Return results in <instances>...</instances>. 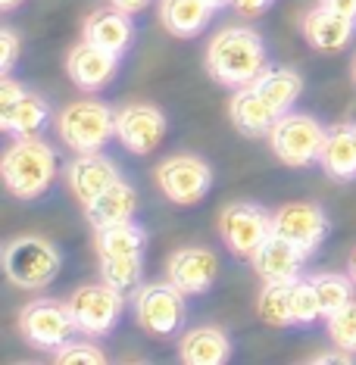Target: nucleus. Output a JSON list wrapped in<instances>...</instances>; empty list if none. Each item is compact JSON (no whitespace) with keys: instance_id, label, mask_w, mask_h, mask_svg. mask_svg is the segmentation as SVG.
I'll return each mask as SVG.
<instances>
[{"instance_id":"obj_1","label":"nucleus","mask_w":356,"mask_h":365,"mask_svg":"<svg viewBox=\"0 0 356 365\" xmlns=\"http://www.w3.org/2000/svg\"><path fill=\"white\" fill-rule=\"evenodd\" d=\"M266 69V41L250 26H225L206 47V72L225 88L253 85Z\"/></svg>"},{"instance_id":"obj_2","label":"nucleus","mask_w":356,"mask_h":365,"mask_svg":"<svg viewBox=\"0 0 356 365\" xmlns=\"http://www.w3.org/2000/svg\"><path fill=\"white\" fill-rule=\"evenodd\" d=\"M0 175L13 197L38 200L56 178V150L41 138H13L0 160Z\"/></svg>"},{"instance_id":"obj_3","label":"nucleus","mask_w":356,"mask_h":365,"mask_svg":"<svg viewBox=\"0 0 356 365\" xmlns=\"http://www.w3.org/2000/svg\"><path fill=\"white\" fill-rule=\"evenodd\" d=\"M63 269V253L56 244L35 235L13 237L4 247V272L16 287L22 290H44Z\"/></svg>"},{"instance_id":"obj_4","label":"nucleus","mask_w":356,"mask_h":365,"mask_svg":"<svg viewBox=\"0 0 356 365\" xmlns=\"http://www.w3.org/2000/svg\"><path fill=\"white\" fill-rule=\"evenodd\" d=\"M56 135L76 153H97L116 135V110L101 101H76L56 115Z\"/></svg>"},{"instance_id":"obj_5","label":"nucleus","mask_w":356,"mask_h":365,"mask_svg":"<svg viewBox=\"0 0 356 365\" xmlns=\"http://www.w3.org/2000/svg\"><path fill=\"white\" fill-rule=\"evenodd\" d=\"M325 131L328 128H322L312 115L285 113L278 115L275 128L269 131V147L275 153V160L285 163L288 169H310L322 156Z\"/></svg>"},{"instance_id":"obj_6","label":"nucleus","mask_w":356,"mask_h":365,"mask_svg":"<svg viewBox=\"0 0 356 365\" xmlns=\"http://www.w3.org/2000/svg\"><path fill=\"white\" fill-rule=\"evenodd\" d=\"M185 290L176 287L172 281H151V284H138L131 294V309H135L138 325L147 334L156 337H169L176 334L185 322L188 303H185Z\"/></svg>"},{"instance_id":"obj_7","label":"nucleus","mask_w":356,"mask_h":365,"mask_svg":"<svg viewBox=\"0 0 356 365\" xmlns=\"http://www.w3.org/2000/svg\"><path fill=\"white\" fill-rule=\"evenodd\" d=\"M72 319H76V328L88 337H103L116 328V322L122 319V309H126V290L106 284H85L78 287L76 294L66 300Z\"/></svg>"},{"instance_id":"obj_8","label":"nucleus","mask_w":356,"mask_h":365,"mask_svg":"<svg viewBox=\"0 0 356 365\" xmlns=\"http://www.w3.org/2000/svg\"><path fill=\"white\" fill-rule=\"evenodd\" d=\"M156 187L166 194V200L176 206H194L200 203L213 187V169L210 163L194 153H176L163 160L153 172Z\"/></svg>"},{"instance_id":"obj_9","label":"nucleus","mask_w":356,"mask_h":365,"mask_svg":"<svg viewBox=\"0 0 356 365\" xmlns=\"http://www.w3.org/2000/svg\"><path fill=\"white\" fill-rule=\"evenodd\" d=\"M219 235L235 256L253 259V253L272 237V212L250 200L228 203L219 219Z\"/></svg>"},{"instance_id":"obj_10","label":"nucleus","mask_w":356,"mask_h":365,"mask_svg":"<svg viewBox=\"0 0 356 365\" xmlns=\"http://www.w3.org/2000/svg\"><path fill=\"white\" fill-rule=\"evenodd\" d=\"M19 328L29 344L38 346V350H56L66 340L76 337V331H78L69 306L60 300H51V297L31 300L19 315Z\"/></svg>"},{"instance_id":"obj_11","label":"nucleus","mask_w":356,"mask_h":365,"mask_svg":"<svg viewBox=\"0 0 356 365\" xmlns=\"http://www.w3.org/2000/svg\"><path fill=\"white\" fill-rule=\"evenodd\" d=\"M272 231L278 237L291 240L294 247H300L306 256H312L328 235V215L319 203L294 200L272 212Z\"/></svg>"},{"instance_id":"obj_12","label":"nucleus","mask_w":356,"mask_h":365,"mask_svg":"<svg viewBox=\"0 0 356 365\" xmlns=\"http://www.w3.org/2000/svg\"><path fill=\"white\" fill-rule=\"evenodd\" d=\"M166 128H169V122L153 103H126L116 110V138L135 156L153 153L163 144Z\"/></svg>"},{"instance_id":"obj_13","label":"nucleus","mask_w":356,"mask_h":365,"mask_svg":"<svg viewBox=\"0 0 356 365\" xmlns=\"http://www.w3.org/2000/svg\"><path fill=\"white\" fill-rule=\"evenodd\" d=\"M166 275L176 287H181L188 297L206 294L219 278V256L210 247H181L169 256Z\"/></svg>"},{"instance_id":"obj_14","label":"nucleus","mask_w":356,"mask_h":365,"mask_svg":"<svg viewBox=\"0 0 356 365\" xmlns=\"http://www.w3.org/2000/svg\"><path fill=\"white\" fill-rule=\"evenodd\" d=\"M116 69H119V56L110 51H101L91 41H81L66 56V72H69L72 85L81 91H101L103 85H110Z\"/></svg>"},{"instance_id":"obj_15","label":"nucleus","mask_w":356,"mask_h":365,"mask_svg":"<svg viewBox=\"0 0 356 365\" xmlns=\"http://www.w3.org/2000/svg\"><path fill=\"white\" fill-rule=\"evenodd\" d=\"M69 187L72 194L78 197V203L85 206L91 203L97 194H103L110 185L119 181V169H116V163L110 156H103L101 150L97 153H78L76 160L69 163Z\"/></svg>"},{"instance_id":"obj_16","label":"nucleus","mask_w":356,"mask_h":365,"mask_svg":"<svg viewBox=\"0 0 356 365\" xmlns=\"http://www.w3.org/2000/svg\"><path fill=\"white\" fill-rule=\"evenodd\" d=\"M228 115H231V125H235L241 135L247 138H269V131L275 128L278 113L266 103V97L260 94L253 85L247 88H235L228 103Z\"/></svg>"},{"instance_id":"obj_17","label":"nucleus","mask_w":356,"mask_h":365,"mask_svg":"<svg viewBox=\"0 0 356 365\" xmlns=\"http://www.w3.org/2000/svg\"><path fill=\"white\" fill-rule=\"evenodd\" d=\"M356 35V22L331 13L328 6H312L303 16V38L322 53H341Z\"/></svg>"},{"instance_id":"obj_18","label":"nucleus","mask_w":356,"mask_h":365,"mask_svg":"<svg viewBox=\"0 0 356 365\" xmlns=\"http://www.w3.org/2000/svg\"><path fill=\"white\" fill-rule=\"evenodd\" d=\"M250 262L263 281H297L303 262H306V253L300 247H294L291 240L278 237L275 231H272V237L253 253Z\"/></svg>"},{"instance_id":"obj_19","label":"nucleus","mask_w":356,"mask_h":365,"mask_svg":"<svg viewBox=\"0 0 356 365\" xmlns=\"http://www.w3.org/2000/svg\"><path fill=\"white\" fill-rule=\"evenodd\" d=\"M47 125H51V106L31 91H22L13 103L0 106V128L10 138H41Z\"/></svg>"},{"instance_id":"obj_20","label":"nucleus","mask_w":356,"mask_h":365,"mask_svg":"<svg viewBox=\"0 0 356 365\" xmlns=\"http://www.w3.org/2000/svg\"><path fill=\"white\" fill-rule=\"evenodd\" d=\"M128 16L131 13H122V10H116V6L113 10L91 13L85 19V29H81V41H91V44L101 47V51L122 56L131 44V35H135Z\"/></svg>"},{"instance_id":"obj_21","label":"nucleus","mask_w":356,"mask_h":365,"mask_svg":"<svg viewBox=\"0 0 356 365\" xmlns=\"http://www.w3.org/2000/svg\"><path fill=\"white\" fill-rule=\"evenodd\" d=\"M135 212H138V194L126 178H119L116 185L106 187L103 194H97L91 203H85V215L91 225H94V231L135 219Z\"/></svg>"},{"instance_id":"obj_22","label":"nucleus","mask_w":356,"mask_h":365,"mask_svg":"<svg viewBox=\"0 0 356 365\" xmlns=\"http://www.w3.org/2000/svg\"><path fill=\"white\" fill-rule=\"evenodd\" d=\"M231 356L228 334L216 325H197L178 340V359L185 365H222Z\"/></svg>"},{"instance_id":"obj_23","label":"nucleus","mask_w":356,"mask_h":365,"mask_svg":"<svg viewBox=\"0 0 356 365\" xmlns=\"http://www.w3.org/2000/svg\"><path fill=\"white\" fill-rule=\"evenodd\" d=\"M319 165L335 181L356 178V125H331L325 131Z\"/></svg>"},{"instance_id":"obj_24","label":"nucleus","mask_w":356,"mask_h":365,"mask_svg":"<svg viewBox=\"0 0 356 365\" xmlns=\"http://www.w3.org/2000/svg\"><path fill=\"white\" fill-rule=\"evenodd\" d=\"M216 6L210 0H160V22L176 38H197L210 26Z\"/></svg>"},{"instance_id":"obj_25","label":"nucleus","mask_w":356,"mask_h":365,"mask_svg":"<svg viewBox=\"0 0 356 365\" xmlns=\"http://www.w3.org/2000/svg\"><path fill=\"white\" fill-rule=\"evenodd\" d=\"M253 88L266 97V103L278 115H285V113H291L297 97L303 94V78H300V72H294V69H266L253 81Z\"/></svg>"},{"instance_id":"obj_26","label":"nucleus","mask_w":356,"mask_h":365,"mask_svg":"<svg viewBox=\"0 0 356 365\" xmlns=\"http://www.w3.org/2000/svg\"><path fill=\"white\" fill-rule=\"evenodd\" d=\"M97 256H128V253H144L147 247V228L138 225L135 219L119 222V225L97 228L94 237Z\"/></svg>"},{"instance_id":"obj_27","label":"nucleus","mask_w":356,"mask_h":365,"mask_svg":"<svg viewBox=\"0 0 356 365\" xmlns=\"http://www.w3.org/2000/svg\"><path fill=\"white\" fill-rule=\"evenodd\" d=\"M256 312L272 328H291L294 309H291V281H266L256 297Z\"/></svg>"},{"instance_id":"obj_28","label":"nucleus","mask_w":356,"mask_h":365,"mask_svg":"<svg viewBox=\"0 0 356 365\" xmlns=\"http://www.w3.org/2000/svg\"><path fill=\"white\" fill-rule=\"evenodd\" d=\"M312 284H316V294H319V306H322V319L335 315L337 309H344L347 303L356 300V281L353 275L347 272H319L312 275Z\"/></svg>"},{"instance_id":"obj_29","label":"nucleus","mask_w":356,"mask_h":365,"mask_svg":"<svg viewBox=\"0 0 356 365\" xmlns=\"http://www.w3.org/2000/svg\"><path fill=\"white\" fill-rule=\"evenodd\" d=\"M144 275V253H128V256H101V281L119 287V290H135Z\"/></svg>"},{"instance_id":"obj_30","label":"nucleus","mask_w":356,"mask_h":365,"mask_svg":"<svg viewBox=\"0 0 356 365\" xmlns=\"http://www.w3.org/2000/svg\"><path fill=\"white\" fill-rule=\"evenodd\" d=\"M291 309H294V325H312L316 319H322V306L312 278H297L291 281Z\"/></svg>"},{"instance_id":"obj_31","label":"nucleus","mask_w":356,"mask_h":365,"mask_svg":"<svg viewBox=\"0 0 356 365\" xmlns=\"http://www.w3.org/2000/svg\"><path fill=\"white\" fill-rule=\"evenodd\" d=\"M325 331H328L331 344H335L337 350H347V353L356 356V300L347 303L344 309H337L335 315H328Z\"/></svg>"},{"instance_id":"obj_32","label":"nucleus","mask_w":356,"mask_h":365,"mask_svg":"<svg viewBox=\"0 0 356 365\" xmlns=\"http://www.w3.org/2000/svg\"><path fill=\"white\" fill-rule=\"evenodd\" d=\"M106 359L103 350L97 344H88V340H66L63 346L54 350V362L63 365H101Z\"/></svg>"},{"instance_id":"obj_33","label":"nucleus","mask_w":356,"mask_h":365,"mask_svg":"<svg viewBox=\"0 0 356 365\" xmlns=\"http://www.w3.org/2000/svg\"><path fill=\"white\" fill-rule=\"evenodd\" d=\"M0 51H4V56H0V72L10 76L13 66H16V56H19V35H16L13 29L0 31Z\"/></svg>"},{"instance_id":"obj_34","label":"nucleus","mask_w":356,"mask_h":365,"mask_svg":"<svg viewBox=\"0 0 356 365\" xmlns=\"http://www.w3.org/2000/svg\"><path fill=\"white\" fill-rule=\"evenodd\" d=\"M231 6H235L238 13H244V16H260V13H266L272 6V0H231Z\"/></svg>"},{"instance_id":"obj_35","label":"nucleus","mask_w":356,"mask_h":365,"mask_svg":"<svg viewBox=\"0 0 356 365\" xmlns=\"http://www.w3.org/2000/svg\"><path fill=\"white\" fill-rule=\"evenodd\" d=\"M322 6H328L331 13L344 16V19H353L356 22V0H319Z\"/></svg>"},{"instance_id":"obj_36","label":"nucleus","mask_w":356,"mask_h":365,"mask_svg":"<svg viewBox=\"0 0 356 365\" xmlns=\"http://www.w3.org/2000/svg\"><path fill=\"white\" fill-rule=\"evenodd\" d=\"M110 4L116 6V10H122V13H141V10L151 6V0H110Z\"/></svg>"},{"instance_id":"obj_37","label":"nucleus","mask_w":356,"mask_h":365,"mask_svg":"<svg viewBox=\"0 0 356 365\" xmlns=\"http://www.w3.org/2000/svg\"><path fill=\"white\" fill-rule=\"evenodd\" d=\"M353 359V353H347V350H341V353H319V356H312V362H350Z\"/></svg>"},{"instance_id":"obj_38","label":"nucleus","mask_w":356,"mask_h":365,"mask_svg":"<svg viewBox=\"0 0 356 365\" xmlns=\"http://www.w3.org/2000/svg\"><path fill=\"white\" fill-rule=\"evenodd\" d=\"M19 4H22V0H0V10H4V13H13Z\"/></svg>"},{"instance_id":"obj_39","label":"nucleus","mask_w":356,"mask_h":365,"mask_svg":"<svg viewBox=\"0 0 356 365\" xmlns=\"http://www.w3.org/2000/svg\"><path fill=\"white\" fill-rule=\"evenodd\" d=\"M350 275H353V281H356V250H353V256H350Z\"/></svg>"},{"instance_id":"obj_40","label":"nucleus","mask_w":356,"mask_h":365,"mask_svg":"<svg viewBox=\"0 0 356 365\" xmlns=\"http://www.w3.org/2000/svg\"><path fill=\"white\" fill-rule=\"evenodd\" d=\"M210 4H213V6H216V10H222V6H228V4H231V0H210Z\"/></svg>"},{"instance_id":"obj_41","label":"nucleus","mask_w":356,"mask_h":365,"mask_svg":"<svg viewBox=\"0 0 356 365\" xmlns=\"http://www.w3.org/2000/svg\"><path fill=\"white\" fill-rule=\"evenodd\" d=\"M353 81H356V60H353Z\"/></svg>"}]
</instances>
